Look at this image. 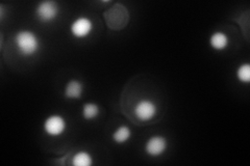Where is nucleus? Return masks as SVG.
Here are the masks:
<instances>
[{
  "label": "nucleus",
  "instance_id": "obj_3",
  "mask_svg": "<svg viewBox=\"0 0 250 166\" xmlns=\"http://www.w3.org/2000/svg\"><path fill=\"white\" fill-rule=\"evenodd\" d=\"M68 124L66 118L61 114H50L45 118L43 130L49 137H59L67 130Z\"/></svg>",
  "mask_w": 250,
  "mask_h": 166
},
{
  "label": "nucleus",
  "instance_id": "obj_1",
  "mask_svg": "<svg viewBox=\"0 0 250 166\" xmlns=\"http://www.w3.org/2000/svg\"><path fill=\"white\" fill-rule=\"evenodd\" d=\"M14 44L19 54L25 57L34 56L41 48V42L36 33L27 29L19 30L18 33H16L14 37Z\"/></svg>",
  "mask_w": 250,
  "mask_h": 166
},
{
  "label": "nucleus",
  "instance_id": "obj_2",
  "mask_svg": "<svg viewBox=\"0 0 250 166\" xmlns=\"http://www.w3.org/2000/svg\"><path fill=\"white\" fill-rule=\"evenodd\" d=\"M104 20L107 27L114 30H120L126 27L129 20V14L126 7L121 4H116L104 13Z\"/></svg>",
  "mask_w": 250,
  "mask_h": 166
},
{
  "label": "nucleus",
  "instance_id": "obj_8",
  "mask_svg": "<svg viewBox=\"0 0 250 166\" xmlns=\"http://www.w3.org/2000/svg\"><path fill=\"white\" fill-rule=\"evenodd\" d=\"M84 90V84L78 79H71L69 80L64 89V97L70 100L81 99Z\"/></svg>",
  "mask_w": 250,
  "mask_h": 166
},
{
  "label": "nucleus",
  "instance_id": "obj_10",
  "mask_svg": "<svg viewBox=\"0 0 250 166\" xmlns=\"http://www.w3.org/2000/svg\"><path fill=\"white\" fill-rule=\"evenodd\" d=\"M131 137V130L126 125H121L117 128L113 134L112 139L117 145H124L130 139Z\"/></svg>",
  "mask_w": 250,
  "mask_h": 166
},
{
  "label": "nucleus",
  "instance_id": "obj_11",
  "mask_svg": "<svg viewBox=\"0 0 250 166\" xmlns=\"http://www.w3.org/2000/svg\"><path fill=\"white\" fill-rule=\"evenodd\" d=\"M100 113V107L96 103H85L82 108V116L85 121H93L98 117Z\"/></svg>",
  "mask_w": 250,
  "mask_h": 166
},
{
  "label": "nucleus",
  "instance_id": "obj_5",
  "mask_svg": "<svg viewBox=\"0 0 250 166\" xmlns=\"http://www.w3.org/2000/svg\"><path fill=\"white\" fill-rule=\"evenodd\" d=\"M134 113L140 122H149L158 113V106L150 99H141L136 103Z\"/></svg>",
  "mask_w": 250,
  "mask_h": 166
},
{
  "label": "nucleus",
  "instance_id": "obj_12",
  "mask_svg": "<svg viewBox=\"0 0 250 166\" xmlns=\"http://www.w3.org/2000/svg\"><path fill=\"white\" fill-rule=\"evenodd\" d=\"M71 163L74 166H91L94 163V159L89 152L80 151L74 154Z\"/></svg>",
  "mask_w": 250,
  "mask_h": 166
},
{
  "label": "nucleus",
  "instance_id": "obj_4",
  "mask_svg": "<svg viewBox=\"0 0 250 166\" xmlns=\"http://www.w3.org/2000/svg\"><path fill=\"white\" fill-rule=\"evenodd\" d=\"M37 18L43 23H50L57 20L61 13V7L58 2L53 0H44L36 7Z\"/></svg>",
  "mask_w": 250,
  "mask_h": 166
},
{
  "label": "nucleus",
  "instance_id": "obj_9",
  "mask_svg": "<svg viewBox=\"0 0 250 166\" xmlns=\"http://www.w3.org/2000/svg\"><path fill=\"white\" fill-rule=\"evenodd\" d=\"M209 46L216 51H223L229 45V37L223 31H215L208 38Z\"/></svg>",
  "mask_w": 250,
  "mask_h": 166
},
{
  "label": "nucleus",
  "instance_id": "obj_6",
  "mask_svg": "<svg viewBox=\"0 0 250 166\" xmlns=\"http://www.w3.org/2000/svg\"><path fill=\"white\" fill-rule=\"evenodd\" d=\"M94 30V23L85 16L76 18L70 25V33L75 38H84L89 37Z\"/></svg>",
  "mask_w": 250,
  "mask_h": 166
},
{
  "label": "nucleus",
  "instance_id": "obj_7",
  "mask_svg": "<svg viewBox=\"0 0 250 166\" xmlns=\"http://www.w3.org/2000/svg\"><path fill=\"white\" fill-rule=\"evenodd\" d=\"M168 146L169 142L165 136L153 135L146 140L144 151L148 156L159 157L167 151Z\"/></svg>",
  "mask_w": 250,
  "mask_h": 166
},
{
  "label": "nucleus",
  "instance_id": "obj_13",
  "mask_svg": "<svg viewBox=\"0 0 250 166\" xmlns=\"http://www.w3.org/2000/svg\"><path fill=\"white\" fill-rule=\"evenodd\" d=\"M236 76L238 81L244 84H248L250 82V64L249 62H244L241 64L236 72Z\"/></svg>",
  "mask_w": 250,
  "mask_h": 166
}]
</instances>
